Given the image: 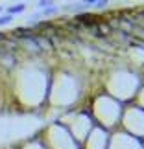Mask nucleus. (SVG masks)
Returning a JSON list of instances; mask_svg holds the SVG:
<instances>
[{
	"mask_svg": "<svg viewBox=\"0 0 144 149\" xmlns=\"http://www.w3.org/2000/svg\"><path fill=\"white\" fill-rule=\"evenodd\" d=\"M26 9V4H15V6H11V8H8V15H11V17H13V15H17V13H22V11H24Z\"/></svg>",
	"mask_w": 144,
	"mask_h": 149,
	"instance_id": "1",
	"label": "nucleus"
},
{
	"mask_svg": "<svg viewBox=\"0 0 144 149\" xmlns=\"http://www.w3.org/2000/svg\"><path fill=\"white\" fill-rule=\"evenodd\" d=\"M87 8H89V6L85 4V2H79V4H76V6H70L68 9H72V11H76V13H79V11H85Z\"/></svg>",
	"mask_w": 144,
	"mask_h": 149,
	"instance_id": "2",
	"label": "nucleus"
},
{
	"mask_svg": "<svg viewBox=\"0 0 144 149\" xmlns=\"http://www.w3.org/2000/svg\"><path fill=\"white\" fill-rule=\"evenodd\" d=\"M57 11H59L57 8H48V9H43L41 13H39V15H35V17H48V15H54V13H57Z\"/></svg>",
	"mask_w": 144,
	"mask_h": 149,
	"instance_id": "3",
	"label": "nucleus"
},
{
	"mask_svg": "<svg viewBox=\"0 0 144 149\" xmlns=\"http://www.w3.org/2000/svg\"><path fill=\"white\" fill-rule=\"evenodd\" d=\"M11 20H13V17H11V15H2V17H0V26H6V24H9Z\"/></svg>",
	"mask_w": 144,
	"mask_h": 149,
	"instance_id": "4",
	"label": "nucleus"
},
{
	"mask_svg": "<svg viewBox=\"0 0 144 149\" xmlns=\"http://www.w3.org/2000/svg\"><path fill=\"white\" fill-rule=\"evenodd\" d=\"M37 6H39L41 9H48V8H52V6H54V2H48V0H46V2H39Z\"/></svg>",
	"mask_w": 144,
	"mask_h": 149,
	"instance_id": "5",
	"label": "nucleus"
},
{
	"mask_svg": "<svg viewBox=\"0 0 144 149\" xmlns=\"http://www.w3.org/2000/svg\"><path fill=\"white\" fill-rule=\"evenodd\" d=\"M93 6H96V8H103V6H107V2H96V0H94Z\"/></svg>",
	"mask_w": 144,
	"mask_h": 149,
	"instance_id": "6",
	"label": "nucleus"
},
{
	"mask_svg": "<svg viewBox=\"0 0 144 149\" xmlns=\"http://www.w3.org/2000/svg\"><path fill=\"white\" fill-rule=\"evenodd\" d=\"M0 11H2V8H0Z\"/></svg>",
	"mask_w": 144,
	"mask_h": 149,
	"instance_id": "7",
	"label": "nucleus"
}]
</instances>
